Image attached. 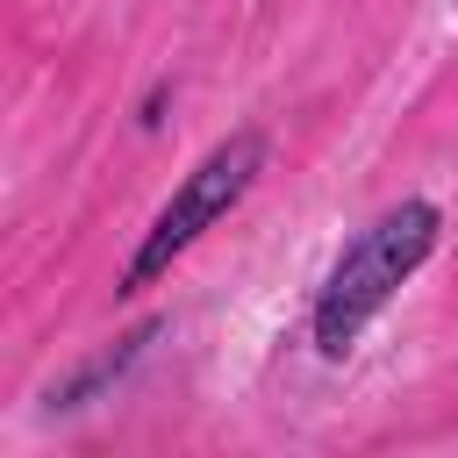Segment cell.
<instances>
[{
    "mask_svg": "<svg viewBox=\"0 0 458 458\" xmlns=\"http://www.w3.org/2000/svg\"><path fill=\"white\" fill-rule=\"evenodd\" d=\"M437 236H444L437 200H401L372 229H358L344 243V258L329 265L322 293H315V315H308L315 351L322 358H351V344L365 336V322L401 293V279H415V265L437 250Z\"/></svg>",
    "mask_w": 458,
    "mask_h": 458,
    "instance_id": "1",
    "label": "cell"
},
{
    "mask_svg": "<svg viewBox=\"0 0 458 458\" xmlns=\"http://www.w3.org/2000/svg\"><path fill=\"white\" fill-rule=\"evenodd\" d=\"M265 172V136L258 129H236V136H222L186 179H179V193L157 208V222L143 229V243H136V258L122 265V293H143V286H157L165 272H172V258H186L243 193H250V179Z\"/></svg>",
    "mask_w": 458,
    "mask_h": 458,
    "instance_id": "2",
    "label": "cell"
},
{
    "mask_svg": "<svg viewBox=\"0 0 458 458\" xmlns=\"http://www.w3.org/2000/svg\"><path fill=\"white\" fill-rule=\"evenodd\" d=\"M157 329H165V322H136L129 336H114V344H107L100 358H86V365H79L64 386H50V408H86L100 386H114V379H122V372H129V365H136V358L157 344Z\"/></svg>",
    "mask_w": 458,
    "mask_h": 458,
    "instance_id": "3",
    "label": "cell"
}]
</instances>
